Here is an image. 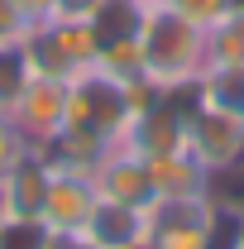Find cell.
<instances>
[{
    "instance_id": "cell-22",
    "label": "cell",
    "mask_w": 244,
    "mask_h": 249,
    "mask_svg": "<svg viewBox=\"0 0 244 249\" xmlns=\"http://www.w3.org/2000/svg\"><path fill=\"white\" fill-rule=\"evenodd\" d=\"M67 249H101V245H91V240H82V235H72V245Z\"/></svg>"
},
{
    "instance_id": "cell-1",
    "label": "cell",
    "mask_w": 244,
    "mask_h": 249,
    "mask_svg": "<svg viewBox=\"0 0 244 249\" xmlns=\"http://www.w3.org/2000/svg\"><path fill=\"white\" fill-rule=\"evenodd\" d=\"M139 48H144V77H149L158 91L192 87L206 72V29H196L192 19L173 15L158 0L149 5V15H144Z\"/></svg>"
},
{
    "instance_id": "cell-18",
    "label": "cell",
    "mask_w": 244,
    "mask_h": 249,
    "mask_svg": "<svg viewBox=\"0 0 244 249\" xmlns=\"http://www.w3.org/2000/svg\"><path fill=\"white\" fill-rule=\"evenodd\" d=\"M34 19L15 5V0H0V48H19L24 38H29Z\"/></svg>"
},
{
    "instance_id": "cell-19",
    "label": "cell",
    "mask_w": 244,
    "mask_h": 249,
    "mask_svg": "<svg viewBox=\"0 0 244 249\" xmlns=\"http://www.w3.org/2000/svg\"><path fill=\"white\" fill-rule=\"evenodd\" d=\"M24 149H29V144H24V134L10 124V115H0V178L10 173V163L24 154Z\"/></svg>"
},
{
    "instance_id": "cell-12",
    "label": "cell",
    "mask_w": 244,
    "mask_h": 249,
    "mask_svg": "<svg viewBox=\"0 0 244 249\" xmlns=\"http://www.w3.org/2000/svg\"><path fill=\"white\" fill-rule=\"evenodd\" d=\"M206 67H244V15H225L206 29Z\"/></svg>"
},
{
    "instance_id": "cell-15",
    "label": "cell",
    "mask_w": 244,
    "mask_h": 249,
    "mask_svg": "<svg viewBox=\"0 0 244 249\" xmlns=\"http://www.w3.org/2000/svg\"><path fill=\"white\" fill-rule=\"evenodd\" d=\"M29 82V62H24V43L19 48H0V115H10L15 96Z\"/></svg>"
},
{
    "instance_id": "cell-14",
    "label": "cell",
    "mask_w": 244,
    "mask_h": 249,
    "mask_svg": "<svg viewBox=\"0 0 244 249\" xmlns=\"http://www.w3.org/2000/svg\"><path fill=\"white\" fill-rule=\"evenodd\" d=\"M96 67H101L105 77H115V82H134V77H144V48H139V34H134V38H110V43H101Z\"/></svg>"
},
{
    "instance_id": "cell-2",
    "label": "cell",
    "mask_w": 244,
    "mask_h": 249,
    "mask_svg": "<svg viewBox=\"0 0 244 249\" xmlns=\"http://www.w3.org/2000/svg\"><path fill=\"white\" fill-rule=\"evenodd\" d=\"M96 34L87 19H38L24 38V62H29V77H58L72 82L82 72L96 67Z\"/></svg>"
},
{
    "instance_id": "cell-24",
    "label": "cell",
    "mask_w": 244,
    "mask_h": 249,
    "mask_svg": "<svg viewBox=\"0 0 244 249\" xmlns=\"http://www.w3.org/2000/svg\"><path fill=\"white\" fill-rule=\"evenodd\" d=\"M230 249H244V235H240V240H235V245H230Z\"/></svg>"
},
{
    "instance_id": "cell-8",
    "label": "cell",
    "mask_w": 244,
    "mask_h": 249,
    "mask_svg": "<svg viewBox=\"0 0 244 249\" xmlns=\"http://www.w3.org/2000/svg\"><path fill=\"white\" fill-rule=\"evenodd\" d=\"M91 178H96V192L110 196V201H124V206H149L153 201L149 163H144V154H134L129 144H110L101 154Z\"/></svg>"
},
{
    "instance_id": "cell-3",
    "label": "cell",
    "mask_w": 244,
    "mask_h": 249,
    "mask_svg": "<svg viewBox=\"0 0 244 249\" xmlns=\"http://www.w3.org/2000/svg\"><path fill=\"white\" fill-rule=\"evenodd\" d=\"M62 129H82V134H96L105 144H120L124 129H129L124 82L105 77L101 67L72 77L67 82V120H62Z\"/></svg>"
},
{
    "instance_id": "cell-25",
    "label": "cell",
    "mask_w": 244,
    "mask_h": 249,
    "mask_svg": "<svg viewBox=\"0 0 244 249\" xmlns=\"http://www.w3.org/2000/svg\"><path fill=\"white\" fill-rule=\"evenodd\" d=\"M240 124H244V110H240Z\"/></svg>"
},
{
    "instance_id": "cell-20",
    "label": "cell",
    "mask_w": 244,
    "mask_h": 249,
    "mask_svg": "<svg viewBox=\"0 0 244 249\" xmlns=\"http://www.w3.org/2000/svg\"><path fill=\"white\" fill-rule=\"evenodd\" d=\"M101 0H53V15L48 19H91Z\"/></svg>"
},
{
    "instance_id": "cell-7",
    "label": "cell",
    "mask_w": 244,
    "mask_h": 249,
    "mask_svg": "<svg viewBox=\"0 0 244 249\" xmlns=\"http://www.w3.org/2000/svg\"><path fill=\"white\" fill-rule=\"evenodd\" d=\"M96 201H101V192H96L91 173H62V168H53L48 196H43V225L53 235H82V225L91 220Z\"/></svg>"
},
{
    "instance_id": "cell-23",
    "label": "cell",
    "mask_w": 244,
    "mask_h": 249,
    "mask_svg": "<svg viewBox=\"0 0 244 249\" xmlns=\"http://www.w3.org/2000/svg\"><path fill=\"white\" fill-rule=\"evenodd\" d=\"M230 5V15H244V0H225Z\"/></svg>"
},
{
    "instance_id": "cell-16",
    "label": "cell",
    "mask_w": 244,
    "mask_h": 249,
    "mask_svg": "<svg viewBox=\"0 0 244 249\" xmlns=\"http://www.w3.org/2000/svg\"><path fill=\"white\" fill-rule=\"evenodd\" d=\"M0 249H48L43 220H0Z\"/></svg>"
},
{
    "instance_id": "cell-9",
    "label": "cell",
    "mask_w": 244,
    "mask_h": 249,
    "mask_svg": "<svg viewBox=\"0 0 244 249\" xmlns=\"http://www.w3.org/2000/svg\"><path fill=\"white\" fill-rule=\"evenodd\" d=\"M149 206H124V201L101 196L91 220L82 225V240H91L101 249H144L149 245Z\"/></svg>"
},
{
    "instance_id": "cell-10",
    "label": "cell",
    "mask_w": 244,
    "mask_h": 249,
    "mask_svg": "<svg viewBox=\"0 0 244 249\" xmlns=\"http://www.w3.org/2000/svg\"><path fill=\"white\" fill-rule=\"evenodd\" d=\"M149 163V182H153V201H177V196H211L215 178L196 163V158L177 149V154H158L144 158Z\"/></svg>"
},
{
    "instance_id": "cell-5",
    "label": "cell",
    "mask_w": 244,
    "mask_h": 249,
    "mask_svg": "<svg viewBox=\"0 0 244 249\" xmlns=\"http://www.w3.org/2000/svg\"><path fill=\"white\" fill-rule=\"evenodd\" d=\"M62 120H67V82L58 77H29L10 106V124L24 134L29 149H43L62 129Z\"/></svg>"
},
{
    "instance_id": "cell-11",
    "label": "cell",
    "mask_w": 244,
    "mask_h": 249,
    "mask_svg": "<svg viewBox=\"0 0 244 249\" xmlns=\"http://www.w3.org/2000/svg\"><path fill=\"white\" fill-rule=\"evenodd\" d=\"M153 0H101L96 15L87 19L96 34V43H110V38H134L144 29V15H149Z\"/></svg>"
},
{
    "instance_id": "cell-13",
    "label": "cell",
    "mask_w": 244,
    "mask_h": 249,
    "mask_svg": "<svg viewBox=\"0 0 244 249\" xmlns=\"http://www.w3.org/2000/svg\"><path fill=\"white\" fill-rule=\"evenodd\" d=\"M196 91L206 106H220V110H244V67H206L196 77Z\"/></svg>"
},
{
    "instance_id": "cell-6",
    "label": "cell",
    "mask_w": 244,
    "mask_h": 249,
    "mask_svg": "<svg viewBox=\"0 0 244 249\" xmlns=\"http://www.w3.org/2000/svg\"><path fill=\"white\" fill-rule=\"evenodd\" d=\"M48 178H53L48 158L38 149H24L10 163V173L0 178V220H43Z\"/></svg>"
},
{
    "instance_id": "cell-21",
    "label": "cell",
    "mask_w": 244,
    "mask_h": 249,
    "mask_svg": "<svg viewBox=\"0 0 244 249\" xmlns=\"http://www.w3.org/2000/svg\"><path fill=\"white\" fill-rule=\"evenodd\" d=\"M15 5H19V10H24V15H29L34 24H38V19H48V15H53V0H15Z\"/></svg>"
},
{
    "instance_id": "cell-17",
    "label": "cell",
    "mask_w": 244,
    "mask_h": 249,
    "mask_svg": "<svg viewBox=\"0 0 244 249\" xmlns=\"http://www.w3.org/2000/svg\"><path fill=\"white\" fill-rule=\"evenodd\" d=\"M158 5H168L173 15L192 19L196 29H211L215 19H225V15H230V5H225V0H158Z\"/></svg>"
},
{
    "instance_id": "cell-4",
    "label": "cell",
    "mask_w": 244,
    "mask_h": 249,
    "mask_svg": "<svg viewBox=\"0 0 244 249\" xmlns=\"http://www.w3.org/2000/svg\"><path fill=\"white\" fill-rule=\"evenodd\" d=\"M187 154L196 158L215 182L225 173H235L244 163V124L235 110H220V106H196L187 115Z\"/></svg>"
}]
</instances>
